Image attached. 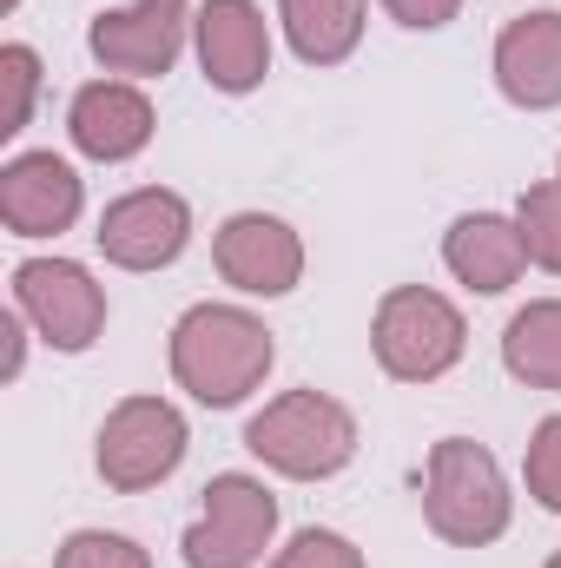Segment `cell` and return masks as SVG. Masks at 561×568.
Here are the masks:
<instances>
[{
    "mask_svg": "<svg viewBox=\"0 0 561 568\" xmlns=\"http://www.w3.org/2000/svg\"><path fill=\"white\" fill-rule=\"evenodd\" d=\"M278 529V496L258 476H212L205 483V516L185 529V562L192 568H252Z\"/></svg>",
    "mask_w": 561,
    "mask_h": 568,
    "instance_id": "obj_6",
    "label": "cell"
},
{
    "mask_svg": "<svg viewBox=\"0 0 561 568\" xmlns=\"http://www.w3.org/2000/svg\"><path fill=\"white\" fill-rule=\"evenodd\" d=\"M502 364L529 390H561V297H542L509 317L502 331Z\"/></svg>",
    "mask_w": 561,
    "mask_h": 568,
    "instance_id": "obj_17",
    "label": "cell"
},
{
    "mask_svg": "<svg viewBox=\"0 0 561 568\" xmlns=\"http://www.w3.org/2000/svg\"><path fill=\"white\" fill-rule=\"evenodd\" d=\"M212 258H218L225 284H238L252 297H284L290 284L304 278V245H297V232L284 219H272V212L225 219L218 239H212Z\"/></svg>",
    "mask_w": 561,
    "mask_h": 568,
    "instance_id": "obj_10",
    "label": "cell"
},
{
    "mask_svg": "<svg viewBox=\"0 0 561 568\" xmlns=\"http://www.w3.org/2000/svg\"><path fill=\"white\" fill-rule=\"evenodd\" d=\"M272 331L238 311V304H192L178 324H172V377L178 390H192L205 410H232L245 404L265 371H272Z\"/></svg>",
    "mask_w": 561,
    "mask_h": 568,
    "instance_id": "obj_1",
    "label": "cell"
},
{
    "mask_svg": "<svg viewBox=\"0 0 561 568\" xmlns=\"http://www.w3.org/2000/svg\"><path fill=\"white\" fill-rule=\"evenodd\" d=\"M0 80H7V113H0V133L13 140L33 113V93H40V60L33 47H0Z\"/></svg>",
    "mask_w": 561,
    "mask_h": 568,
    "instance_id": "obj_20",
    "label": "cell"
},
{
    "mask_svg": "<svg viewBox=\"0 0 561 568\" xmlns=\"http://www.w3.org/2000/svg\"><path fill=\"white\" fill-rule=\"evenodd\" d=\"M185 27H192L185 0H126V7H113V13L93 20L86 47H93V60L106 73L159 80V73H172V60L185 47Z\"/></svg>",
    "mask_w": 561,
    "mask_h": 568,
    "instance_id": "obj_8",
    "label": "cell"
},
{
    "mask_svg": "<svg viewBox=\"0 0 561 568\" xmlns=\"http://www.w3.org/2000/svg\"><path fill=\"white\" fill-rule=\"evenodd\" d=\"M278 20L304 67H337L364 40V0H278Z\"/></svg>",
    "mask_w": 561,
    "mask_h": 568,
    "instance_id": "obj_16",
    "label": "cell"
},
{
    "mask_svg": "<svg viewBox=\"0 0 561 568\" xmlns=\"http://www.w3.org/2000/svg\"><path fill=\"white\" fill-rule=\"evenodd\" d=\"M0 7H13V0H0Z\"/></svg>",
    "mask_w": 561,
    "mask_h": 568,
    "instance_id": "obj_26",
    "label": "cell"
},
{
    "mask_svg": "<svg viewBox=\"0 0 561 568\" xmlns=\"http://www.w3.org/2000/svg\"><path fill=\"white\" fill-rule=\"evenodd\" d=\"M549 568H561V556H555V562H549Z\"/></svg>",
    "mask_w": 561,
    "mask_h": 568,
    "instance_id": "obj_25",
    "label": "cell"
},
{
    "mask_svg": "<svg viewBox=\"0 0 561 568\" xmlns=\"http://www.w3.org/2000/svg\"><path fill=\"white\" fill-rule=\"evenodd\" d=\"M245 449L290 483H324L357 456V417L324 390H284L245 424Z\"/></svg>",
    "mask_w": 561,
    "mask_h": 568,
    "instance_id": "obj_2",
    "label": "cell"
},
{
    "mask_svg": "<svg viewBox=\"0 0 561 568\" xmlns=\"http://www.w3.org/2000/svg\"><path fill=\"white\" fill-rule=\"evenodd\" d=\"M442 265L469 284V291H489V297H496V291H509V284L522 278V265H529L522 225H516V219H496V212H469V219L449 225Z\"/></svg>",
    "mask_w": 561,
    "mask_h": 568,
    "instance_id": "obj_15",
    "label": "cell"
},
{
    "mask_svg": "<svg viewBox=\"0 0 561 568\" xmlns=\"http://www.w3.org/2000/svg\"><path fill=\"white\" fill-rule=\"evenodd\" d=\"M370 344H377V364L397 377V384H436L442 371H456L462 344H469V324L462 311L429 291V284H397L384 304H377V324H370Z\"/></svg>",
    "mask_w": 561,
    "mask_h": 568,
    "instance_id": "obj_4",
    "label": "cell"
},
{
    "mask_svg": "<svg viewBox=\"0 0 561 568\" xmlns=\"http://www.w3.org/2000/svg\"><path fill=\"white\" fill-rule=\"evenodd\" d=\"M272 568H364V556L337 529H304V536H290V549Z\"/></svg>",
    "mask_w": 561,
    "mask_h": 568,
    "instance_id": "obj_22",
    "label": "cell"
},
{
    "mask_svg": "<svg viewBox=\"0 0 561 568\" xmlns=\"http://www.w3.org/2000/svg\"><path fill=\"white\" fill-rule=\"evenodd\" d=\"M80 172L53 152H20L0 165V219L13 239H47L80 219Z\"/></svg>",
    "mask_w": 561,
    "mask_h": 568,
    "instance_id": "obj_12",
    "label": "cell"
},
{
    "mask_svg": "<svg viewBox=\"0 0 561 568\" xmlns=\"http://www.w3.org/2000/svg\"><path fill=\"white\" fill-rule=\"evenodd\" d=\"M529 496L542 503V509H555L561 516V417H542L536 436H529Z\"/></svg>",
    "mask_w": 561,
    "mask_h": 568,
    "instance_id": "obj_21",
    "label": "cell"
},
{
    "mask_svg": "<svg viewBox=\"0 0 561 568\" xmlns=\"http://www.w3.org/2000/svg\"><path fill=\"white\" fill-rule=\"evenodd\" d=\"M13 304L53 351H86L106 331V291L73 258H27L13 272Z\"/></svg>",
    "mask_w": 561,
    "mask_h": 568,
    "instance_id": "obj_7",
    "label": "cell"
},
{
    "mask_svg": "<svg viewBox=\"0 0 561 568\" xmlns=\"http://www.w3.org/2000/svg\"><path fill=\"white\" fill-rule=\"evenodd\" d=\"M93 239L126 272H165L192 239V205L178 192H165V185H145V192H126V199L106 205Z\"/></svg>",
    "mask_w": 561,
    "mask_h": 568,
    "instance_id": "obj_9",
    "label": "cell"
},
{
    "mask_svg": "<svg viewBox=\"0 0 561 568\" xmlns=\"http://www.w3.org/2000/svg\"><path fill=\"white\" fill-rule=\"evenodd\" d=\"M192 33H198V67L218 93H252L272 73V27L252 0H205Z\"/></svg>",
    "mask_w": 561,
    "mask_h": 568,
    "instance_id": "obj_11",
    "label": "cell"
},
{
    "mask_svg": "<svg viewBox=\"0 0 561 568\" xmlns=\"http://www.w3.org/2000/svg\"><path fill=\"white\" fill-rule=\"evenodd\" d=\"M496 87L502 100L529 106V113H549L561 106V13H522L502 27L496 40Z\"/></svg>",
    "mask_w": 561,
    "mask_h": 568,
    "instance_id": "obj_13",
    "label": "cell"
},
{
    "mask_svg": "<svg viewBox=\"0 0 561 568\" xmlns=\"http://www.w3.org/2000/svg\"><path fill=\"white\" fill-rule=\"evenodd\" d=\"M422 516L442 542L456 549H482L509 529V483L496 469V456L469 436H442L429 449V476H422Z\"/></svg>",
    "mask_w": 561,
    "mask_h": 568,
    "instance_id": "obj_3",
    "label": "cell"
},
{
    "mask_svg": "<svg viewBox=\"0 0 561 568\" xmlns=\"http://www.w3.org/2000/svg\"><path fill=\"white\" fill-rule=\"evenodd\" d=\"M106 489L140 496L152 483H165L185 463V417L165 397H126L113 404V417L100 424V449H93Z\"/></svg>",
    "mask_w": 561,
    "mask_h": 568,
    "instance_id": "obj_5",
    "label": "cell"
},
{
    "mask_svg": "<svg viewBox=\"0 0 561 568\" xmlns=\"http://www.w3.org/2000/svg\"><path fill=\"white\" fill-rule=\"evenodd\" d=\"M53 568H152V562H145V549L133 542V536L80 529V536H67V542H60Z\"/></svg>",
    "mask_w": 561,
    "mask_h": 568,
    "instance_id": "obj_19",
    "label": "cell"
},
{
    "mask_svg": "<svg viewBox=\"0 0 561 568\" xmlns=\"http://www.w3.org/2000/svg\"><path fill=\"white\" fill-rule=\"evenodd\" d=\"M384 7H390V20H404V27H422V33H429V27H449L462 0H384Z\"/></svg>",
    "mask_w": 561,
    "mask_h": 568,
    "instance_id": "obj_23",
    "label": "cell"
},
{
    "mask_svg": "<svg viewBox=\"0 0 561 568\" xmlns=\"http://www.w3.org/2000/svg\"><path fill=\"white\" fill-rule=\"evenodd\" d=\"M0 337H7V377H20V357H27V344H20V311L0 324Z\"/></svg>",
    "mask_w": 561,
    "mask_h": 568,
    "instance_id": "obj_24",
    "label": "cell"
},
{
    "mask_svg": "<svg viewBox=\"0 0 561 568\" xmlns=\"http://www.w3.org/2000/svg\"><path fill=\"white\" fill-rule=\"evenodd\" d=\"M67 126H73V145L86 159L120 165V159L145 152V140H152V100L140 87H126V80H93V87L73 93Z\"/></svg>",
    "mask_w": 561,
    "mask_h": 568,
    "instance_id": "obj_14",
    "label": "cell"
},
{
    "mask_svg": "<svg viewBox=\"0 0 561 568\" xmlns=\"http://www.w3.org/2000/svg\"><path fill=\"white\" fill-rule=\"evenodd\" d=\"M516 225H522L529 258H536L542 272H555V278H561V179H549V185H529V192H522Z\"/></svg>",
    "mask_w": 561,
    "mask_h": 568,
    "instance_id": "obj_18",
    "label": "cell"
}]
</instances>
